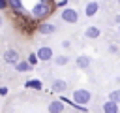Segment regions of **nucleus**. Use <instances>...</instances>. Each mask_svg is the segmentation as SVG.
Segmentation results:
<instances>
[{
  "instance_id": "20",
  "label": "nucleus",
  "mask_w": 120,
  "mask_h": 113,
  "mask_svg": "<svg viewBox=\"0 0 120 113\" xmlns=\"http://www.w3.org/2000/svg\"><path fill=\"white\" fill-rule=\"evenodd\" d=\"M0 94H2V96L8 94V87H0Z\"/></svg>"
},
{
  "instance_id": "8",
  "label": "nucleus",
  "mask_w": 120,
  "mask_h": 113,
  "mask_svg": "<svg viewBox=\"0 0 120 113\" xmlns=\"http://www.w3.org/2000/svg\"><path fill=\"white\" fill-rule=\"evenodd\" d=\"M64 100H52L51 104H49V111L51 113H62L64 111Z\"/></svg>"
},
{
  "instance_id": "18",
  "label": "nucleus",
  "mask_w": 120,
  "mask_h": 113,
  "mask_svg": "<svg viewBox=\"0 0 120 113\" xmlns=\"http://www.w3.org/2000/svg\"><path fill=\"white\" fill-rule=\"evenodd\" d=\"M109 98L120 104V89H116V90H111V92H109Z\"/></svg>"
},
{
  "instance_id": "13",
  "label": "nucleus",
  "mask_w": 120,
  "mask_h": 113,
  "mask_svg": "<svg viewBox=\"0 0 120 113\" xmlns=\"http://www.w3.org/2000/svg\"><path fill=\"white\" fill-rule=\"evenodd\" d=\"M66 89H68L66 81H62V79H54V81H52V90H54V92H64Z\"/></svg>"
},
{
  "instance_id": "22",
  "label": "nucleus",
  "mask_w": 120,
  "mask_h": 113,
  "mask_svg": "<svg viewBox=\"0 0 120 113\" xmlns=\"http://www.w3.org/2000/svg\"><path fill=\"white\" fill-rule=\"evenodd\" d=\"M114 21H116V23H118V24H120V13H118V15H116V17H114Z\"/></svg>"
},
{
  "instance_id": "19",
  "label": "nucleus",
  "mask_w": 120,
  "mask_h": 113,
  "mask_svg": "<svg viewBox=\"0 0 120 113\" xmlns=\"http://www.w3.org/2000/svg\"><path fill=\"white\" fill-rule=\"evenodd\" d=\"M6 6H9V2L8 0H0V9H4Z\"/></svg>"
},
{
  "instance_id": "21",
  "label": "nucleus",
  "mask_w": 120,
  "mask_h": 113,
  "mask_svg": "<svg viewBox=\"0 0 120 113\" xmlns=\"http://www.w3.org/2000/svg\"><path fill=\"white\" fill-rule=\"evenodd\" d=\"M66 4H68V0H60L58 2V6H62V8H66Z\"/></svg>"
},
{
  "instance_id": "16",
  "label": "nucleus",
  "mask_w": 120,
  "mask_h": 113,
  "mask_svg": "<svg viewBox=\"0 0 120 113\" xmlns=\"http://www.w3.org/2000/svg\"><path fill=\"white\" fill-rule=\"evenodd\" d=\"M52 60H54V64H56V66H64V64H68V62H69V58H68L66 55H58V56H54Z\"/></svg>"
},
{
  "instance_id": "23",
  "label": "nucleus",
  "mask_w": 120,
  "mask_h": 113,
  "mask_svg": "<svg viewBox=\"0 0 120 113\" xmlns=\"http://www.w3.org/2000/svg\"><path fill=\"white\" fill-rule=\"evenodd\" d=\"M0 24H2V15H0Z\"/></svg>"
},
{
  "instance_id": "24",
  "label": "nucleus",
  "mask_w": 120,
  "mask_h": 113,
  "mask_svg": "<svg viewBox=\"0 0 120 113\" xmlns=\"http://www.w3.org/2000/svg\"><path fill=\"white\" fill-rule=\"evenodd\" d=\"M118 2H120V0H118Z\"/></svg>"
},
{
  "instance_id": "12",
  "label": "nucleus",
  "mask_w": 120,
  "mask_h": 113,
  "mask_svg": "<svg viewBox=\"0 0 120 113\" xmlns=\"http://www.w3.org/2000/svg\"><path fill=\"white\" fill-rule=\"evenodd\" d=\"M99 34H101V32H99V28H98V26H88V28H86V32H84V36H86V38H90V40L99 38Z\"/></svg>"
},
{
  "instance_id": "15",
  "label": "nucleus",
  "mask_w": 120,
  "mask_h": 113,
  "mask_svg": "<svg viewBox=\"0 0 120 113\" xmlns=\"http://www.w3.org/2000/svg\"><path fill=\"white\" fill-rule=\"evenodd\" d=\"M8 2H9L11 9H15V13H24V6L21 0H8Z\"/></svg>"
},
{
  "instance_id": "2",
  "label": "nucleus",
  "mask_w": 120,
  "mask_h": 113,
  "mask_svg": "<svg viewBox=\"0 0 120 113\" xmlns=\"http://www.w3.org/2000/svg\"><path fill=\"white\" fill-rule=\"evenodd\" d=\"M60 19H62L64 23L75 24V23L79 21V13H77V9H75V8H64V9H62V13H60Z\"/></svg>"
},
{
  "instance_id": "14",
  "label": "nucleus",
  "mask_w": 120,
  "mask_h": 113,
  "mask_svg": "<svg viewBox=\"0 0 120 113\" xmlns=\"http://www.w3.org/2000/svg\"><path fill=\"white\" fill-rule=\"evenodd\" d=\"M24 85H26V89H34V90H41V87H43V83L39 79H28Z\"/></svg>"
},
{
  "instance_id": "6",
  "label": "nucleus",
  "mask_w": 120,
  "mask_h": 113,
  "mask_svg": "<svg viewBox=\"0 0 120 113\" xmlns=\"http://www.w3.org/2000/svg\"><path fill=\"white\" fill-rule=\"evenodd\" d=\"M4 60H6L8 64H13V66H15V64L19 62V53H17L15 49H8V51L4 53Z\"/></svg>"
},
{
  "instance_id": "1",
  "label": "nucleus",
  "mask_w": 120,
  "mask_h": 113,
  "mask_svg": "<svg viewBox=\"0 0 120 113\" xmlns=\"http://www.w3.org/2000/svg\"><path fill=\"white\" fill-rule=\"evenodd\" d=\"M51 11H52L51 9V0H39L32 8V17L34 19H45Z\"/></svg>"
},
{
  "instance_id": "10",
  "label": "nucleus",
  "mask_w": 120,
  "mask_h": 113,
  "mask_svg": "<svg viewBox=\"0 0 120 113\" xmlns=\"http://www.w3.org/2000/svg\"><path fill=\"white\" fill-rule=\"evenodd\" d=\"M77 66H79L81 70L90 68V56H88V55H79V56H77Z\"/></svg>"
},
{
  "instance_id": "5",
  "label": "nucleus",
  "mask_w": 120,
  "mask_h": 113,
  "mask_svg": "<svg viewBox=\"0 0 120 113\" xmlns=\"http://www.w3.org/2000/svg\"><path fill=\"white\" fill-rule=\"evenodd\" d=\"M38 30H39V34L49 36V34H54L56 32V24L54 23H41V24H38Z\"/></svg>"
},
{
  "instance_id": "9",
  "label": "nucleus",
  "mask_w": 120,
  "mask_h": 113,
  "mask_svg": "<svg viewBox=\"0 0 120 113\" xmlns=\"http://www.w3.org/2000/svg\"><path fill=\"white\" fill-rule=\"evenodd\" d=\"M98 9H99V4H98V2H90V4H86V8H84V15H86V17H92V15L98 13Z\"/></svg>"
},
{
  "instance_id": "3",
  "label": "nucleus",
  "mask_w": 120,
  "mask_h": 113,
  "mask_svg": "<svg viewBox=\"0 0 120 113\" xmlns=\"http://www.w3.org/2000/svg\"><path fill=\"white\" fill-rule=\"evenodd\" d=\"M90 98H92V94H90V90H86V89H77V90H73V102H77V104L86 105V104L90 102Z\"/></svg>"
},
{
  "instance_id": "4",
  "label": "nucleus",
  "mask_w": 120,
  "mask_h": 113,
  "mask_svg": "<svg viewBox=\"0 0 120 113\" xmlns=\"http://www.w3.org/2000/svg\"><path fill=\"white\" fill-rule=\"evenodd\" d=\"M38 56H39V60H43V62H49V60H52L54 58V53H52V49L51 47H39L38 49Z\"/></svg>"
},
{
  "instance_id": "7",
  "label": "nucleus",
  "mask_w": 120,
  "mask_h": 113,
  "mask_svg": "<svg viewBox=\"0 0 120 113\" xmlns=\"http://www.w3.org/2000/svg\"><path fill=\"white\" fill-rule=\"evenodd\" d=\"M101 109H103L105 113H116V111H118V102H114V100H111V98H107V100L103 102V105H101Z\"/></svg>"
},
{
  "instance_id": "17",
  "label": "nucleus",
  "mask_w": 120,
  "mask_h": 113,
  "mask_svg": "<svg viewBox=\"0 0 120 113\" xmlns=\"http://www.w3.org/2000/svg\"><path fill=\"white\" fill-rule=\"evenodd\" d=\"M26 60H28V62H30V64H32V66H36V64H38V62H39V56H38V53H30V55H28V58H26Z\"/></svg>"
},
{
  "instance_id": "11",
  "label": "nucleus",
  "mask_w": 120,
  "mask_h": 113,
  "mask_svg": "<svg viewBox=\"0 0 120 113\" xmlns=\"http://www.w3.org/2000/svg\"><path fill=\"white\" fill-rule=\"evenodd\" d=\"M34 66L28 62V60H19L17 64H15V70L17 72H21V73H24V72H28V70H32Z\"/></svg>"
}]
</instances>
